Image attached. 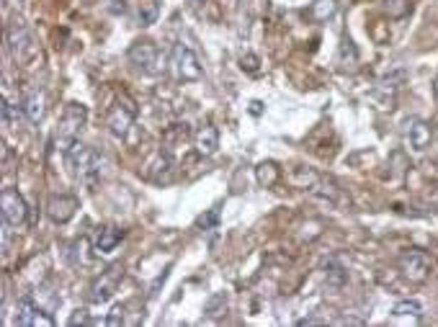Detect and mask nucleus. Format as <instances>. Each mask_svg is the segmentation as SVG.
<instances>
[{"label":"nucleus","mask_w":438,"mask_h":327,"mask_svg":"<svg viewBox=\"0 0 438 327\" xmlns=\"http://www.w3.org/2000/svg\"><path fill=\"white\" fill-rule=\"evenodd\" d=\"M85 121H88V108L83 103H68L60 116L57 132H54V147L60 150V152L70 155V150L78 145V137H80Z\"/></svg>","instance_id":"f257e3e1"},{"label":"nucleus","mask_w":438,"mask_h":327,"mask_svg":"<svg viewBox=\"0 0 438 327\" xmlns=\"http://www.w3.org/2000/svg\"><path fill=\"white\" fill-rule=\"evenodd\" d=\"M6 41H8V52L19 65H31L36 57V41L31 28L26 26L24 19H14L6 28Z\"/></svg>","instance_id":"f03ea898"},{"label":"nucleus","mask_w":438,"mask_h":327,"mask_svg":"<svg viewBox=\"0 0 438 327\" xmlns=\"http://www.w3.org/2000/svg\"><path fill=\"white\" fill-rule=\"evenodd\" d=\"M70 165H73V173L75 178L80 180V183H85V186H95V180H98V175H101V155L95 152L93 147H88V145H75L73 150H70Z\"/></svg>","instance_id":"7ed1b4c3"},{"label":"nucleus","mask_w":438,"mask_h":327,"mask_svg":"<svg viewBox=\"0 0 438 327\" xmlns=\"http://www.w3.org/2000/svg\"><path fill=\"white\" fill-rule=\"evenodd\" d=\"M127 57H129V62H132L137 70H142L145 75H160L162 70H165V62H168L165 60V54H162L150 39L135 41V44L129 47Z\"/></svg>","instance_id":"20e7f679"},{"label":"nucleus","mask_w":438,"mask_h":327,"mask_svg":"<svg viewBox=\"0 0 438 327\" xmlns=\"http://www.w3.org/2000/svg\"><path fill=\"white\" fill-rule=\"evenodd\" d=\"M170 67H173L175 78L183 83H196L204 78V65L199 60V54L191 47H186L183 41L175 44L173 52H170Z\"/></svg>","instance_id":"39448f33"},{"label":"nucleus","mask_w":438,"mask_h":327,"mask_svg":"<svg viewBox=\"0 0 438 327\" xmlns=\"http://www.w3.org/2000/svg\"><path fill=\"white\" fill-rule=\"evenodd\" d=\"M135 119H137V103L127 93H122L116 98L114 106L108 108L106 127L114 137H127L129 129L135 127Z\"/></svg>","instance_id":"423d86ee"},{"label":"nucleus","mask_w":438,"mask_h":327,"mask_svg":"<svg viewBox=\"0 0 438 327\" xmlns=\"http://www.w3.org/2000/svg\"><path fill=\"white\" fill-rule=\"evenodd\" d=\"M122 279H124V266L122 263L108 266L106 271H103V274L98 276L93 284H90V294H88L90 304H106V301L116 294V289H119Z\"/></svg>","instance_id":"0eeeda50"},{"label":"nucleus","mask_w":438,"mask_h":327,"mask_svg":"<svg viewBox=\"0 0 438 327\" xmlns=\"http://www.w3.org/2000/svg\"><path fill=\"white\" fill-rule=\"evenodd\" d=\"M402 142L412 152H425L433 142V127L420 116H410L402 124Z\"/></svg>","instance_id":"6e6552de"},{"label":"nucleus","mask_w":438,"mask_h":327,"mask_svg":"<svg viewBox=\"0 0 438 327\" xmlns=\"http://www.w3.org/2000/svg\"><path fill=\"white\" fill-rule=\"evenodd\" d=\"M0 214H3V222H6L8 227H21L26 222L28 207L16 188H3V194H0Z\"/></svg>","instance_id":"1a4fd4ad"},{"label":"nucleus","mask_w":438,"mask_h":327,"mask_svg":"<svg viewBox=\"0 0 438 327\" xmlns=\"http://www.w3.org/2000/svg\"><path fill=\"white\" fill-rule=\"evenodd\" d=\"M431 271H433V261L425 253H420V250H412V253H407L402 258V274L412 284H423L431 276Z\"/></svg>","instance_id":"9d476101"},{"label":"nucleus","mask_w":438,"mask_h":327,"mask_svg":"<svg viewBox=\"0 0 438 327\" xmlns=\"http://www.w3.org/2000/svg\"><path fill=\"white\" fill-rule=\"evenodd\" d=\"M75 212H78V199L70 194H60V196H52L47 204V214L49 219L57 222V224H65V222H70L75 217Z\"/></svg>","instance_id":"9b49d317"},{"label":"nucleus","mask_w":438,"mask_h":327,"mask_svg":"<svg viewBox=\"0 0 438 327\" xmlns=\"http://www.w3.org/2000/svg\"><path fill=\"white\" fill-rule=\"evenodd\" d=\"M124 240V232L119 227H98V232L93 234V253L95 255H111L119 247V242Z\"/></svg>","instance_id":"f8f14e48"},{"label":"nucleus","mask_w":438,"mask_h":327,"mask_svg":"<svg viewBox=\"0 0 438 327\" xmlns=\"http://www.w3.org/2000/svg\"><path fill=\"white\" fill-rule=\"evenodd\" d=\"M194 147H196V152L204 155V157H209V155L217 152V147H219V134H217V129L212 127V124H204V127L196 129Z\"/></svg>","instance_id":"ddd939ff"},{"label":"nucleus","mask_w":438,"mask_h":327,"mask_svg":"<svg viewBox=\"0 0 438 327\" xmlns=\"http://www.w3.org/2000/svg\"><path fill=\"white\" fill-rule=\"evenodd\" d=\"M312 196H317V199H323V201H328L330 207H335V209H340V207H345V204H350L348 201V196L340 191V188L335 186V183H325L323 178L317 180V186L312 188Z\"/></svg>","instance_id":"4468645a"},{"label":"nucleus","mask_w":438,"mask_h":327,"mask_svg":"<svg viewBox=\"0 0 438 327\" xmlns=\"http://www.w3.org/2000/svg\"><path fill=\"white\" fill-rule=\"evenodd\" d=\"M338 14V0H315L310 3V8L304 11V19L312 24H325Z\"/></svg>","instance_id":"2eb2a0df"},{"label":"nucleus","mask_w":438,"mask_h":327,"mask_svg":"<svg viewBox=\"0 0 438 327\" xmlns=\"http://www.w3.org/2000/svg\"><path fill=\"white\" fill-rule=\"evenodd\" d=\"M289 183L294 188H302V191H312V188L317 186V180H320V175L312 170V167H304V165H294L289 170Z\"/></svg>","instance_id":"dca6fc26"},{"label":"nucleus","mask_w":438,"mask_h":327,"mask_svg":"<svg viewBox=\"0 0 438 327\" xmlns=\"http://www.w3.org/2000/svg\"><path fill=\"white\" fill-rule=\"evenodd\" d=\"M147 175L152 180H157V183H170V180H173V160H170L168 150L157 155L155 162L150 165V173Z\"/></svg>","instance_id":"f3484780"},{"label":"nucleus","mask_w":438,"mask_h":327,"mask_svg":"<svg viewBox=\"0 0 438 327\" xmlns=\"http://www.w3.org/2000/svg\"><path fill=\"white\" fill-rule=\"evenodd\" d=\"M24 111H26V119L31 124H39L41 116H44V93L41 90H31L24 98Z\"/></svg>","instance_id":"a211bd4d"},{"label":"nucleus","mask_w":438,"mask_h":327,"mask_svg":"<svg viewBox=\"0 0 438 327\" xmlns=\"http://www.w3.org/2000/svg\"><path fill=\"white\" fill-rule=\"evenodd\" d=\"M256 178L263 188H273L278 183V178H281V167L273 160H263L261 165L256 167Z\"/></svg>","instance_id":"6ab92c4d"},{"label":"nucleus","mask_w":438,"mask_h":327,"mask_svg":"<svg viewBox=\"0 0 438 327\" xmlns=\"http://www.w3.org/2000/svg\"><path fill=\"white\" fill-rule=\"evenodd\" d=\"M189 137H191L189 124H173V127H168L165 134H162V145L168 150H173V147H178V145H186Z\"/></svg>","instance_id":"aec40b11"},{"label":"nucleus","mask_w":438,"mask_h":327,"mask_svg":"<svg viewBox=\"0 0 438 327\" xmlns=\"http://www.w3.org/2000/svg\"><path fill=\"white\" fill-rule=\"evenodd\" d=\"M36 304L31 296H24V299H19V304H16V325L19 327H31V320H34L36 314Z\"/></svg>","instance_id":"412c9836"},{"label":"nucleus","mask_w":438,"mask_h":327,"mask_svg":"<svg viewBox=\"0 0 438 327\" xmlns=\"http://www.w3.org/2000/svg\"><path fill=\"white\" fill-rule=\"evenodd\" d=\"M160 19V0H147L140 6V14H137V24L140 26H152Z\"/></svg>","instance_id":"4be33fe9"},{"label":"nucleus","mask_w":438,"mask_h":327,"mask_svg":"<svg viewBox=\"0 0 438 327\" xmlns=\"http://www.w3.org/2000/svg\"><path fill=\"white\" fill-rule=\"evenodd\" d=\"M395 317H412V320H423V304L418 299H405L397 301L395 309H392Z\"/></svg>","instance_id":"5701e85b"},{"label":"nucleus","mask_w":438,"mask_h":327,"mask_svg":"<svg viewBox=\"0 0 438 327\" xmlns=\"http://www.w3.org/2000/svg\"><path fill=\"white\" fill-rule=\"evenodd\" d=\"M24 106H16V103H11L8 98H3V106H0V116H3V124L6 127H19L21 119H24Z\"/></svg>","instance_id":"b1692460"},{"label":"nucleus","mask_w":438,"mask_h":327,"mask_svg":"<svg viewBox=\"0 0 438 327\" xmlns=\"http://www.w3.org/2000/svg\"><path fill=\"white\" fill-rule=\"evenodd\" d=\"M88 250H90V245H88V237L75 240L73 247H70V261H73L75 266H88V263H90V258L95 255V253H88Z\"/></svg>","instance_id":"393cba45"},{"label":"nucleus","mask_w":438,"mask_h":327,"mask_svg":"<svg viewBox=\"0 0 438 327\" xmlns=\"http://www.w3.org/2000/svg\"><path fill=\"white\" fill-rule=\"evenodd\" d=\"M402 81H405V73H402V70H397V73H392V75H387V78H382L374 93H377V95H382V93H385V95L387 93L395 95L400 90V83H402Z\"/></svg>","instance_id":"a878e982"},{"label":"nucleus","mask_w":438,"mask_h":327,"mask_svg":"<svg viewBox=\"0 0 438 327\" xmlns=\"http://www.w3.org/2000/svg\"><path fill=\"white\" fill-rule=\"evenodd\" d=\"M325 271H328V284H333V286H343L345 281H348V271H345V268L340 266L338 261L328 263Z\"/></svg>","instance_id":"bb28decb"},{"label":"nucleus","mask_w":438,"mask_h":327,"mask_svg":"<svg viewBox=\"0 0 438 327\" xmlns=\"http://www.w3.org/2000/svg\"><path fill=\"white\" fill-rule=\"evenodd\" d=\"M338 60L343 62V65H345V60H350L353 65H356L358 52H356V47H353V41H350L348 36H343V41H340V54H338Z\"/></svg>","instance_id":"cd10ccee"},{"label":"nucleus","mask_w":438,"mask_h":327,"mask_svg":"<svg viewBox=\"0 0 438 327\" xmlns=\"http://www.w3.org/2000/svg\"><path fill=\"white\" fill-rule=\"evenodd\" d=\"M219 307H227V296H224V294L212 296L209 304H207V314H209V317H219V312H217Z\"/></svg>","instance_id":"c85d7f7f"},{"label":"nucleus","mask_w":438,"mask_h":327,"mask_svg":"<svg viewBox=\"0 0 438 327\" xmlns=\"http://www.w3.org/2000/svg\"><path fill=\"white\" fill-rule=\"evenodd\" d=\"M31 327H54V317L44 309H36L34 320H31Z\"/></svg>","instance_id":"c756f323"},{"label":"nucleus","mask_w":438,"mask_h":327,"mask_svg":"<svg viewBox=\"0 0 438 327\" xmlns=\"http://www.w3.org/2000/svg\"><path fill=\"white\" fill-rule=\"evenodd\" d=\"M122 322H124V307H122V304H116V307L111 309V314H108L106 325L116 327V325H122Z\"/></svg>","instance_id":"7c9ffc66"},{"label":"nucleus","mask_w":438,"mask_h":327,"mask_svg":"<svg viewBox=\"0 0 438 327\" xmlns=\"http://www.w3.org/2000/svg\"><path fill=\"white\" fill-rule=\"evenodd\" d=\"M217 219H219V212H217V209H212V212L207 214V217H202V219L196 222V224H199V227H204V229H209L212 224H217Z\"/></svg>","instance_id":"2f4dec72"},{"label":"nucleus","mask_w":438,"mask_h":327,"mask_svg":"<svg viewBox=\"0 0 438 327\" xmlns=\"http://www.w3.org/2000/svg\"><path fill=\"white\" fill-rule=\"evenodd\" d=\"M78 322H80V325H88V322H93V320L88 317L85 309H78V314H73V317H70V325H78Z\"/></svg>","instance_id":"473e14b6"},{"label":"nucleus","mask_w":438,"mask_h":327,"mask_svg":"<svg viewBox=\"0 0 438 327\" xmlns=\"http://www.w3.org/2000/svg\"><path fill=\"white\" fill-rule=\"evenodd\" d=\"M297 325H323V320H317V317H307V320H299Z\"/></svg>","instance_id":"72a5a7b5"},{"label":"nucleus","mask_w":438,"mask_h":327,"mask_svg":"<svg viewBox=\"0 0 438 327\" xmlns=\"http://www.w3.org/2000/svg\"><path fill=\"white\" fill-rule=\"evenodd\" d=\"M433 93H436V100H438V78H436V83H433Z\"/></svg>","instance_id":"f704fd0d"},{"label":"nucleus","mask_w":438,"mask_h":327,"mask_svg":"<svg viewBox=\"0 0 438 327\" xmlns=\"http://www.w3.org/2000/svg\"><path fill=\"white\" fill-rule=\"evenodd\" d=\"M191 6H194V8H202V0H194V3H191Z\"/></svg>","instance_id":"c9c22d12"}]
</instances>
